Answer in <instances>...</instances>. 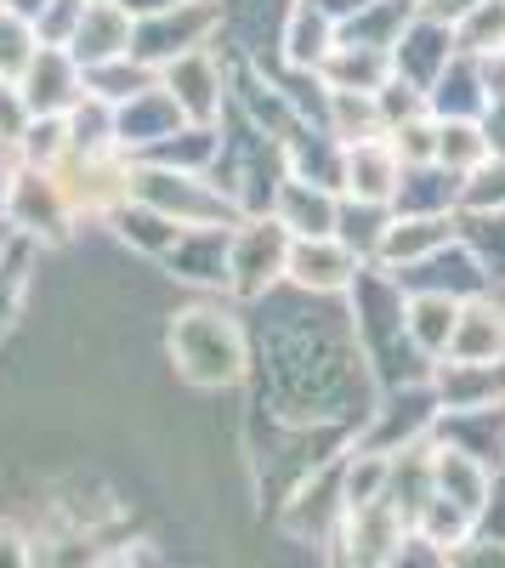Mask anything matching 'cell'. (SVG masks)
Wrapping results in <instances>:
<instances>
[{
  "mask_svg": "<svg viewBox=\"0 0 505 568\" xmlns=\"http://www.w3.org/2000/svg\"><path fill=\"white\" fill-rule=\"evenodd\" d=\"M171 358L188 387H234L245 375V336L221 307H188L171 318Z\"/></svg>",
  "mask_w": 505,
  "mask_h": 568,
  "instance_id": "6da1fadb",
  "label": "cell"
},
{
  "mask_svg": "<svg viewBox=\"0 0 505 568\" xmlns=\"http://www.w3.org/2000/svg\"><path fill=\"white\" fill-rule=\"evenodd\" d=\"M136 205L159 211L176 227H216L234 216V200L210 187L194 171H171V165H136Z\"/></svg>",
  "mask_w": 505,
  "mask_h": 568,
  "instance_id": "7a4b0ae2",
  "label": "cell"
},
{
  "mask_svg": "<svg viewBox=\"0 0 505 568\" xmlns=\"http://www.w3.org/2000/svg\"><path fill=\"white\" fill-rule=\"evenodd\" d=\"M74 205L63 194L58 171H34V165H18L12 176V205H7V227L18 233L23 245H63L69 227H74Z\"/></svg>",
  "mask_w": 505,
  "mask_h": 568,
  "instance_id": "3957f363",
  "label": "cell"
},
{
  "mask_svg": "<svg viewBox=\"0 0 505 568\" xmlns=\"http://www.w3.org/2000/svg\"><path fill=\"white\" fill-rule=\"evenodd\" d=\"M18 98H23L29 120H63L85 98V69L74 63L69 45H40L34 63L18 80Z\"/></svg>",
  "mask_w": 505,
  "mask_h": 568,
  "instance_id": "277c9868",
  "label": "cell"
},
{
  "mask_svg": "<svg viewBox=\"0 0 505 568\" xmlns=\"http://www.w3.org/2000/svg\"><path fill=\"white\" fill-rule=\"evenodd\" d=\"M69 52H74L80 69H103V63L136 58V18L120 7V0H85Z\"/></svg>",
  "mask_w": 505,
  "mask_h": 568,
  "instance_id": "5b68a950",
  "label": "cell"
},
{
  "mask_svg": "<svg viewBox=\"0 0 505 568\" xmlns=\"http://www.w3.org/2000/svg\"><path fill=\"white\" fill-rule=\"evenodd\" d=\"M159 85L171 91V103L182 109V120L210 125V120L221 114V74H216V58L205 52V45L171 58V63L159 69Z\"/></svg>",
  "mask_w": 505,
  "mask_h": 568,
  "instance_id": "8992f818",
  "label": "cell"
},
{
  "mask_svg": "<svg viewBox=\"0 0 505 568\" xmlns=\"http://www.w3.org/2000/svg\"><path fill=\"white\" fill-rule=\"evenodd\" d=\"M285 273L301 284V291H341L352 278V251H341L330 233L324 240H296L285 251Z\"/></svg>",
  "mask_w": 505,
  "mask_h": 568,
  "instance_id": "52a82bcc",
  "label": "cell"
},
{
  "mask_svg": "<svg viewBox=\"0 0 505 568\" xmlns=\"http://www.w3.org/2000/svg\"><path fill=\"white\" fill-rule=\"evenodd\" d=\"M347 540H352V568H387L392 562V551L403 546V524L392 517V506H381V500H370V506H352V529H347Z\"/></svg>",
  "mask_w": 505,
  "mask_h": 568,
  "instance_id": "ba28073f",
  "label": "cell"
},
{
  "mask_svg": "<svg viewBox=\"0 0 505 568\" xmlns=\"http://www.w3.org/2000/svg\"><path fill=\"white\" fill-rule=\"evenodd\" d=\"M454 358L461 364H494L499 353H505V318L499 313H466L461 324H454Z\"/></svg>",
  "mask_w": 505,
  "mask_h": 568,
  "instance_id": "9c48e42d",
  "label": "cell"
},
{
  "mask_svg": "<svg viewBox=\"0 0 505 568\" xmlns=\"http://www.w3.org/2000/svg\"><path fill=\"white\" fill-rule=\"evenodd\" d=\"M40 52V29L29 18H18L12 7H0V85H18L23 69Z\"/></svg>",
  "mask_w": 505,
  "mask_h": 568,
  "instance_id": "30bf717a",
  "label": "cell"
},
{
  "mask_svg": "<svg viewBox=\"0 0 505 568\" xmlns=\"http://www.w3.org/2000/svg\"><path fill=\"white\" fill-rule=\"evenodd\" d=\"M347 176H352V194L358 200H387L392 194V176H398V160H392V149L363 142V149L352 154V165H347Z\"/></svg>",
  "mask_w": 505,
  "mask_h": 568,
  "instance_id": "8fae6325",
  "label": "cell"
},
{
  "mask_svg": "<svg viewBox=\"0 0 505 568\" xmlns=\"http://www.w3.org/2000/svg\"><path fill=\"white\" fill-rule=\"evenodd\" d=\"M454 302H421L415 307V336L426 342V347H443V342H454Z\"/></svg>",
  "mask_w": 505,
  "mask_h": 568,
  "instance_id": "7c38bea8",
  "label": "cell"
},
{
  "mask_svg": "<svg viewBox=\"0 0 505 568\" xmlns=\"http://www.w3.org/2000/svg\"><path fill=\"white\" fill-rule=\"evenodd\" d=\"M0 568H34V546L12 524H0Z\"/></svg>",
  "mask_w": 505,
  "mask_h": 568,
  "instance_id": "4fadbf2b",
  "label": "cell"
},
{
  "mask_svg": "<svg viewBox=\"0 0 505 568\" xmlns=\"http://www.w3.org/2000/svg\"><path fill=\"white\" fill-rule=\"evenodd\" d=\"M0 7H12L18 18H29V23H34V18H40L45 7H52V0H0Z\"/></svg>",
  "mask_w": 505,
  "mask_h": 568,
  "instance_id": "5bb4252c",
  "label": "cell"
},
{
  "mask_svg": "<svg viewBox=\"0 0 505 568\" xmlns=\"http://www.w3.org/2000/svg\"><path fill=\"white\" fill-rule=\"evenodd\" d=\"M0 251H7V227H0Z\"/></svg>",
  "mask_w": 505,
  "mask_h": 568,
  "instance_id": "9a60e30c",
  "label": "cell"
},
{
  "mask_svg": "<svg viewBox=\"0 0 505 568\" xmlns=\"http://www.w3.org/2000/svg\"><path fill=\"white\" fill-rule=\"evenodd\" d=\"M103 568H114V562H103Z\"/></svg>",
  "mask_w": 505,
  "mask_h": 568,
  "instance_id": "2e32d148",
  "label": "cell"
}]
</instances>
